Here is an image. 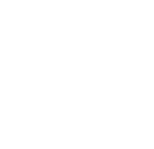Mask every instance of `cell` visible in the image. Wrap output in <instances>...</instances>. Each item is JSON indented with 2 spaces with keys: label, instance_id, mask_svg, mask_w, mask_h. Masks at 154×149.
<instances>
[]
</instances>
